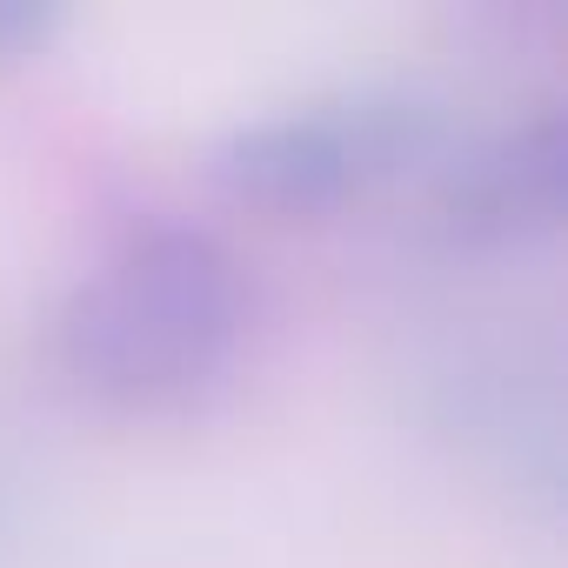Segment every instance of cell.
Instances as JSON below:
<instances>
[{
	"instance_id": "cell-4",
	"label": "cell",
	"mask_w": 568,
	"mask_h": 568,
	"mask_svg": "<svg viewBox=\"0 0 568 568\" xmlns=\"http://www.w3.org/2000/svg\"><path fill=\"white\" fill-rule=\"evenodd\" d=\"M61 28H68V14L48 8V0H0V68L41 61Z\"/></svg>"
},
{
	"instance_id": "cell-1",
	"label": "cell",
	"mask_w": 568,
	"mask_h": 568,
	"mask_svg": "<svg viewBox=\"0 0 568 568\" xmlns=\"http://www.w3.org/2000/svg\"><path fill=\"white\" fill-rule=\"evenodd\" d=\"M247 342L241 261L207 227H148L81 274L54 315L61 375L114 415L207 402Z\"/></svg>"
},
{
	"instance_id": "cell-2",
	"label": "cell",
	"mask_w": 568,
	"mask_h": 568,
	"mask_svg": "<svg viewBox=\"0 0 568 568\" xmlns=\"http://www.w3.org/2000/svg\"><path fill=\"white\" fill-rule=\"evenodd\" d=\"M455 141L448 108L422 88H342L302 108L241 121L214 141L207 174L234 207L254 214H335L422 161H442Z\"/></svg>"
},
{
	"instance_id": "cell-3",
	"label": "cell",
	"mask_w": 568,
	"mask_h": 568,
	"mask_svg": "<svg viewBox=\"0 0 568 568\" xmlns=\"http://www.w3.org/2000/svg\"><path fill=\"white\" fill-rule=\"evenodd\" d=\"M568 194V128L561 114H528L515 128H495L448 154L442 168V227L475 247L528 241L561 221Z\"/></svg>"
}]
</instances>
